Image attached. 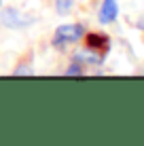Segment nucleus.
Segmentation results:
<instances>
[{
    "instance_id": "3",
    "label": "nucleus",
    "mask_w": 144,
    "mask_h": 146,
    "mask_svg": "<svg viewBox=\"0 0 144 146\" xmlns=\"http://www.w3.org/2000/svg\"><path fill=\"white\" fill-rule=\"evenodd\" d=\"M119 7H117V0H104L102 9H100V21L102 23H112L117 19Z\"/></svg>"
},
{
    "instance_id": "5",
    "label": "nucleus",
    "mask_w": 144,
    "mask_h": 146,
    "mask_svg": "<svg viewBox=\"0 0 144 146\" xmlns=\"http://www.w3.org/2000/svg\"><path fill=\"white\" fill-rule=\"evenodd\" d=\"M72 74H81V68H78V66H72V68H68V76H72Z\"/></svg>"
},
{
    "instance_id": "2",
    "label": "nucleus",
    "mask_w": 144,
    "mask_h": 146,
    "mask_svg": "<svg viewBox=\"0 0 144 146\" xmlns=\"http://www.w3.org/2000/svg\"><path fill=\"white\" fill-rule=\"evenodd\" d=\"M85 42H87V49H91V51H98V53H106L108 51V44H110V38L106 36V34H87L85 36Z\"/></svg>"
},
{
    "instance_id": "1",
    "label": "nucleus",
    "mask_w": 144,
    "mask_h": 146,
    "mask_svg": "<svg viewBox=\"0 0 144 146\" xmlns=\"http://www.w3.org/2000/svg\"><path fill=\"white\" fill-rule=\"evenodd\" d=\"M83 34H85V28H83L81 23H72V26H59L57 32H55V38H53V44H55L57 49H62L64 44L76 42Z\"/></svg>"
},
{
    "instance_id": "4",
    "label": "nucleus",
    "mask_w": 144,
    "mask_h": 146,
    "mask_svg": "<svg viewBox=\"0 0 144 146\" xmlns=\"http://www.w3.org/2000/svg\"><path fill=\"white\" fill-rule=\"evenodd\" d=\"M55 9L59 15H68L72 9V0H55Z\"/></svg>"
},
{
    "instance_id": "6",
    "label": "nucleus",
    "mask_w": 144,
    "mask_h": 146,
    "mask_svg": "<svg viewBox=\"0 0 144 146\" xmlns=\"http://www.w3.org/2000/svg\"><path fill=\"white\" fill-rule=\"evenodd\" d=\"M140 26H142V28H144V21H142V23H140Z\"/></svg>"
}]
</instances>
